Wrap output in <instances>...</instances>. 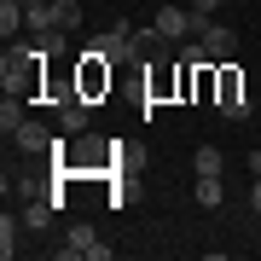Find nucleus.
I'll return each mask as SVG.
<instances>
[{"label":"nucleus","mask_w":261,"mask_h":261,"mask_svg":"<svg viewBox=\"0 0 261 261\" xmlns=\"http://www.w3.org/2000/svg\"><path fill=\"white\" fill-rule=\"evenodd\" d=\"M41 64H47V58H41L35 41H6V58H0V87L29 99V93L41 87Z\"/></svg>","instance_id":"obj_1"},{"label":"nucleus","mask_w":261,"mask_h":261,"mask_svg":"<svg viewBox=\"0 0 261 261\" xmlns=\"http://www.w3.org/2000/svg\"><path fill=\"white\" fill-rule=\"evenodd\" d=\"M215 105H221L226 122H244V116H250V93H244V75L232 64H215Z\"/></svg>","instance_id":"obj_2"},{"label":"nucleus","mask_w":261,"mask_h":261,"mask_svg":"<svg viewBox=\"0 0 261 261\" xmlns=\"http://www.w3.org/2000/svg\"><path fill=\"white\" fill-rule=\"evenodd\" d=\"M134 58H140V64H174L180 53H174V41L151 23V29H134Z\"/></svg>","instance_id":"obj_3"},{"label":"nucleus","mask_w":261,"mask_h":261,"mask_svg":"<svg viewBox=\"0 0 261 261\" xmlns=\"http://www.w3.org/2000/svg\"><path fill=\"white\" fill-rule=\"evenodd\" d=\"M70 255H87V261H111V244H99L93 226H70L64 244H58V261H70Z\"/></svg>","instance_id":"obj_4"},{"label":"nucleus","mask_w":261,"mask_h":261,"mask_svg":"<svg viewBox=\"0 0 261 261\" xmlns=\"http://www.w3.org/2000/svg\"><path fill=\"white\" fill-rule=\"evenodd\" d=\"M87 53H99V58H111V64H122V58H134V29L128 23H111L105 35H93V47Z\"/></svg>","instance_id":"obj_5"},{"label":"nucleus","mask_w":261,"mask_h":261,"mask_svg":"<svg viewBox=\"0 0 261 261\" xmlns=\"http://www.w3.org/2000/svg\"><path fill=\"white\" fill-rule=\"evenodd\" d=\"M87 122H93V116H87V99H82V93L70 87V93L58 99V134H70V140H82V134H87Z\"/></svg>","instance_id":"obj_6"},{"label":"nucleus","mask_w":261,"mask_h":261,"mask_svg":"<svg viewBox=\"0 0 261 261\" xmlns=\"http://www.w3.org/2000/svg\"><path fill=\"white\" fill-rule=\"evenodd\" d=\"M197 41H203V64H226V58L238 53V35H232L226 23H209Z\"/></svg>","instance_id":"obj_7"},{"label":"nucleus","mask_w":261,"mask_h":261,"mask_svg":"<svg viewBox=\"0 0 261 261\" xmlns=\"http://www.w3.org/2000/svg\"><path fill=\"white\" fill-rule=\"evenodd\" d=\"M163 29L168 41H186V35H197V23H192V6H157V18H151Z\"/></svg>","instance_id":"obj_8"},{"label":"nucleus","mask_w":261,"mask_h":261,"mask_svg":"<svg viewBox=\"0 0 261 261\" xmlns=\"http://www.w3.org/2000/svg\"><path fill=\"white\" fill-rule=\"evenodd\" d=\"M111 87V58H99V53H87V64H82V82H75V93L82 99H93Z\"/></svg>","instance_id":"obj_9"},{"label":"nucleus","mask_w":261,"mask_h":261,"mask_svg":"<svg viewBox=\"0 0 261 261\" xmlns=\"http://www.w3.org/2000/svg\"><path fill=\"white\" fill-rule=\"evenodd\" d=\"M53 209H58V197H23V226H29V232H47V226H53Z\"/></svg>","instance_id":"obj_10"},{"label":"nucleus","mask_w":261,"mask_h":261,"mask_svg":"<svg viewBox=\"0 0 261 261\" xmlns=\"http://www.w3.org/2000/svg\"><path fill=\"white\" fill-rule=\"evenodd\" d=\"M12 140H18V151H35V157H41V151H53V145H58V134H53V128H41V122H23Z\"/></svg>","instance_id":"obj_11"},{"label":"nucleus","mask_w":261,"mask_h":261,"mask_svg":"<svg viewBox=\"0 0 261 261\" xmlns=\"http://www.w3.org/2000/svg\"><path fill=\"white\" fill-rule=\"evenodd\" d=\"M23 232H29V226H23V215H18V221H12V215H0V255H6V261L23 250V244H18Z\"/></svg>","instance_id":"obj_12"},{"label":"nucleus","mask_w":261,"mask_h":261,"mask_svg":"<svg viewBox=\"0 0 261 261\" xmlns=\"http://www.w3.org/2000/svg\"><path fill=\"white\" fill-rule=\"evenodd\" d=\"M41 47V58H64L70 53V29H41V35H29Z\"/></svg>","instance_id":"obj_13"},{"label":"nucleus","mask_w":261,"mask_h":261,"mask_svg":"<svg viewBox=\"0 0 261 261\" xmlns=\"http://www.w3.org/2000/svg\"><path fill=\"white\" fill-rule=\"evenodd\" d=\"M23 93H6V105H0V134H6V140H12V134H18L23 128Z\"/></svg>","instance_id":"obj_14"},{"label":"nucleus","mask_w":261,"mask_h":261,"mask_svg":"<svg viewBox=\"0 0 261 261\" xmlns=\"http://www.w3.org/2000/svg\"><path fill=\"white\" fill-rule=\"evenodd\" d=\"M221 203H226L221 174H197V209H221Z\"/></svg>","instance_id":"obj_15"},{"label":"nucleus","mask_w":261,"mask_h":261,"mask_svg":"<svg viewBox=\"0 0 261 261\" xmlns=\"http://www.w3.org/2000/svg\"><path fill=\"white\" fill-rule=\"evenodd\" d=\"M226 168V151L221 145H197V174H221Z\"/></svg>","instance_id":"obj_16"},{"label":"nucleus","mask_w":261,"mask_h":261,"mask_svg":"<svg viewBox=\"0 0 261 261\" xmlns=\"http://www.w3.org/2000/svg\"><path fill=\"white\" fill-rule=\"evenodd\" d=\"M58 29H82V0H58Z\"/></svg>","instance_id":"obj_17"},{"label":"nucleus","mask_w":261,"mask_h":261,"mask_svg":"<svg viewBox=\"0 0 261 261\" xmlns=\"http://www.w3.org/2000/svg\"><path fill=\"white\" fill-rule=\"evenodd\" d=\"M250 209H255V215H261V174H255V180H250Z\"/></svg>","instance_id":"obj_18"},{"label":"nucleus","mask_w":261,"mask_h":261,"mask_svg":"<svg viewBox=\"0 0 261 261\" xmlns=\"http://www.w3.org/2000/svg\"><path fill=\"white\" fill-rule=\"evenodd\" d=\"M192 12H209V18H215V12H221V0H192Z\"/></svg>","instance_id":"obj_19"},{"label":"nucleus","mask_w":261,"mask_h":261,"mask_svg":"<svg viewBox=\"0 0 261 261\" xmlns=\"http://www.w3.org/2000/svg\"><path fill=\"white\" fill-rule=\"evenodd\" d=\"M250 174H261V145H255V151H250Z\"/></svg>","instance_id":"obj_20"},{"label":"nucleus","mask_w":261,"mask_h":261,"mask_svg":"<svg viewBox=\"0 0 261 261\" xmlns=\"http://www.w3.org/2000/svg\"><path fill=\"white\" fill-rule=\"evenodd\" d=\"M255 145H261V140H255Z\"/></svg>","instance_id":"obj_21"}]
</instances>
